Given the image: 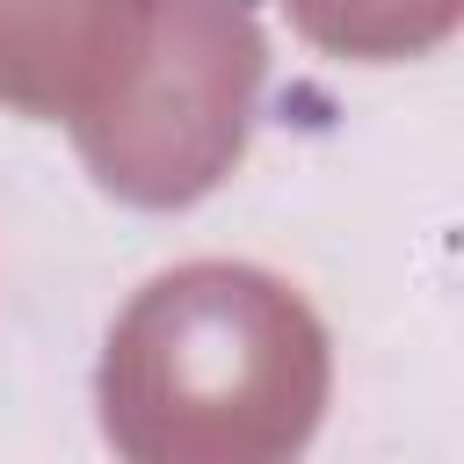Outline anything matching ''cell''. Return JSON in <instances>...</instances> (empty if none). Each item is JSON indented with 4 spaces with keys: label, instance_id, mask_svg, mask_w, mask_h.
I'll return each mask as SVG.
<instances>
[{
    "label": "cell",
    "instance_id": "obj_3",
    "mask_svg": "<svg viewBox=\"0 0 464 464\" xmlns=\"http://www.w3.org/2000/svg\"><path fill=\"white\" fill-rule=\"evenodd\" d=\"M152 0H0V102L87 116L102 87L123 94L145 51Z\"/></svg>",
    "mask_w": 464,
    "mask_h": 464
},
{
    "label": "cell",
    "instance_id": "obj_2",
    "mask_svg": "<svg viewBox=\"0 0 464 464\" xmlns=\"http://www.w3.org/2000/svg\"><path fill=\"white\" fill-rule=\"evenodd\" d=\"M254 80H261V44L239 0H160V44L145 87L123 109L80 123V145L116 196L188 203L232 167L246 138Z\"/></svg>",
    "mask_w": 464,
    "mask_h": 464
},
{
    "label": "cell",
    "instance_id": "obj_1",
    "mask_svg": "<svg viewBox=\"0 0 464 464\" xmlns=\"http://www.w3.org/2000/svg\"><path fill=\"white\" fill-rule=\"evenodd\" d=\"M326 399L319 319L261 268L160 276L109 334L102 420L130 464H283Z\"/></svg>",
    "mask_w": 464,
    "mask_h": 464
},
{
    "label": "cell",
    "instance_id": "obj_4",
    "mask_svg": "<svg viewBox=\"0 0 464 464\" xmlns=\"http://www.w3.org/2000/svg\"><path fill=\"white\" fill-rule=\"evenodd\" d=\"M297 29L348 58H399L450 29L457 0H290Z\"/></svg>",
    "mask_w": 464,
    "mask_h": 464
}]
</instances>
